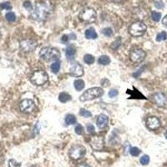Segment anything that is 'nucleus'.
Wrapping results in <instances>:
<instances>
[{
    "instance_id": "32",
    "label": "nucleus",
    "mask_w": 167,
    "mask_h": 167,
    "mask_svg": "<svg viewBox=\"0 0 167 167\" xmlns=\"http://www.w3.org/2000/svg\"><path fill=\"white\" fill-rule=\"evenodd\" d=\"M149 162H150V157H149L147 155H143V156L140 158V163H141V165H143V166L148 165Z\"/></svg>"
},
{
    "instance_id": "16",
    "label": "nucleus",
    "mask_w": 167,
    "mask_h": 167,
    "mask_svg": "<svg viewBox=\"0 0 167 167\" xmlns=\"http://www.w3.org/2000/svg\"><path fill=\"white\" fill-rule=\"evenodd\" d=\"M76 54V49L74 48V46H69L68 48H66V51H65V55L66 58L69 61H73L74 59V56Z\"/></svg>"
},
{
    "instance_id": "35",
    "label": "nucleus",
    "mask_w": 167,
    "mask_h": 167,
    "mask_svg": "<svg viewBox=\"0 0 167 167\" xmlns=\"http://www.w3.org/2000/svg\"><path fill=\"white\" fill-rule=\"evenodd\" d=\"M118 94H119V92H118V90L117 89H111V90H110V92H109V96L110 97V98H114V97H115V96L118 95Z\"/></svg>"
},
{
    "instance_id": "24",
    "label": "nucleus",
    "mask_w": 167,
    "mask_h": 167,
    "mask_svg": "<svg viewBox=\"0 0 167 167\" xmlns=\"http://www.w3.org/2000/svg\"><path fill=\"white\" fill-rule=\"evenodd\" d=\"M95 57L92 55H85L84 57V61L87 64H92L95 63Z\"/></svg>"
},
{
    "instance_id": "13",
    "label": "nucleus",
    "mask_w": 167,
    "mask_h": 167,
    "mask_svg": "<svg viewBox=\"0 0 167 167\" xmlns=\"http://www.w3.org/2000/svg\"><path fill=\"white\" fill-rule=\"evenodd\" d=\"M69 73L73 77H80L84 74V69L81 64L75 62L70 68Z\"/></svg>"
},
{
    "instance_id": "11",
    "label": "nucleus",
    "mask_w": 167,
    "mask_h": 167,
    "mask_svg": "<svg viewBox=\"0 0 167 167\" xmlns=\"http://www.w3.org/2000/svg\"><path fill=\"white\" fill-rule=\"evenodd\" d=\"M19 108L24 113H31L35 109V103L33 100L24 99L19 104Z\"/></svg>"
},
{
    "instance_id": "23",
    "label": "nucleus",
    "mask_w": 167,
    "mask_h": 167,
    "mask_svg": "<svg viewBox=\"0 0 167 167\" xmlns=\"http://www.w3.org/2000/svg\"><path fill=\"white\" fill-rule=\"evenodd\" d=\"M76 40V35H75V34H74V33H70V34H69V35L64 34V35L62 36V38H61V41H62L64 44L68 43L70 40Z\"/></svg>"
},
{
    "instance_id": "6",
    "label": "nucleus",
    "mask_w": 167,
    "mask_h": 167,
    "mask_svg": "<svg viewBox=\"0 0 167 167\" xmlns=\"http://www.w3.org/2000/svg\"><path fill=\"white\" fill-rule=\"evenodd\" d=\"M80 18L85 22L93 23L95 22L97 18V14L95 10L91 8H84L80 14Z\"/></svg>"
},
{
    "instance_id": "4",
    "label": "nucleus",
    "mask_w": 167,
    "mask_h": 167,
    "mask_svg": "<svg viewBox=\"0 0 167 167\" xmlns=\"http://www.w3.org/2000/svg\"><path fill=\"white\" fill-rule=\"evenodd\" d=\"M48 80V76L47 73L44 70H37L32 74L30 81L33 85L37 86H41L44 85Z\"/></svg>"
},
{
    "instance_id": "46",
    "label": "nucleus",
    "mask_w": 167,
    "mask_h": 167,
    "mask_svg": "<svg viewBox=\"0 0 167 167\" xmlns=\"http://www.w3.org/2000/svg\"><path fill=\"white\" fill-rule=\"evenodd\" d=\"M30 167H34V166H30Z\"/></svg>"
},
{
    "instance_id": "28",
    "label": "nucleus",
    "mask_w": 167,
    "mask_h": 167,
    "mask_svg": "<svg viewBox=\"0 0 167 167\" xmlns=\"http://www.w3.org/2000/svg\"><path fill=\"white\" fill-rule=\"evenodd\" d=\"M130 153L132 156H138L140 154V150L137 147H132V148H130Z\"/></svg>"
},
{
    "instance_id": "7",
    "label": "nucleus",
    "mask_w": 167,
    "mask_h": 167,
    "mask_svg": "<svg viewBox=\"0 0 167 167\" xmlns=\"http://www.w3.org/2000/svg\"><path fill=\"white\" fill-rule=\"evenodd\" d=\"M69 155L72 160H77L85 155V148L80 145H74L70 148Z\"/></svg>"
},
{
    "instance_id": "17",
    "label": "nucleus",
    "mask_w": 167,
    "mask_h": 167,
    "mask_svg": "<svg viewBox=\"0 0 167 167\" xmlns=\"http://www.w3.org/2000/svg\"><path fill=\"white\" fill-rule=\"evenodd\" d=\"M85 37L89 40H95L98 37V34L94 28H89L85 31Z\"/></svg>"
},
{
    "instance_id": "3",
    "label": "nucleus",
    "mask_w": 167,
    "mask_h": 167,
    "mask_svg": "<svg viewBox=\"0 0 167 167\" xmlns=\"http://www.w3.org/2000/svg\"><path fill=\"white\" fill-rule=\"evenodd\" d=\"M104 90L100 87L90 88L87 90H85L80 97V100L82 102L93 100L95 99L100 98V96L103 95Z\"/></svg>"
},
{
    "instance_id": "34",
    "label": "nucleus",
    "mask_w": 167,
    "mask_h": 167,
    "mask_svg": "<svg viewBox=\"0 0 167 167\" xmlns=\"http://www.w3.org/2000/svg\"><path fill=\"white\" fill-rule=\"evenodd\" d=\"M0 7H1V8H3V9H7V10H9V9L12 8V6H11L10 3H8V2H5V3H1Z\"/></svg>"
},
{
    "instance_id": "33",
    "label": "nucleus",
    "mask_w": 167,
    "mask_h": 167,
    "mask_svg": "<svg viewBox=\"0 0 167 167\" xmlns=\"http://www.w3.org/2000/svg\"><path fill=\"white\" fill-rule=\"evenodd\" d=\"M74 132L77 135H82L84 133V128L81 125H77L75 128H74Z\"/></svg>"
},
{
    "instance_id": "37",
    "label": "nucleus",
    "mask_w": 167,
    "mask_h": 167,
    "mask_svg": "<svg viewBox=\"0 0 167 167\" xmlns=\"http://www.w3.org/2000/svg\"><path fill=\"white\" fill-rule=\"evenodd\" d=\"M24 7L25 8H27V9H29V10H31V9H33L32 3H31L29 1H26V2H24Z\"/></svg>"
},
{
    "instance_id": "27",
    "label": "nucleus",
    "mask_w": 167,
    "mask_h": 167,
    "mask_svg": "<svg viewBox=\"0 0 167 167\" xmlns=\"http://www.w3.org/2000/svg\"><path fill=\"white\" fill-rule=\"evenodd\" d=\"M80 115L83 117H85V118H89V117H91L92 116V114L91 112L85 109H81L80 111Z\"/></svg>"
},
{
    "instance_id": "36",
    "label": "nucleus",
    "mask_w": 167,
    "mask_h": 167,
    "mask_svg": "<svg viewBox=\"0 0 167 167\" xmlns=\"http://www.w3.org/2000/svg\"><path fill=\"white\" fill-rule=\"evenodd\" d=\"M155 8H158V9H161V8H164L165 4H164V3L162 1H156L155 3Z\"/></svg>"
},
{
    "instance_id": "12",
    "label": "nucleus",
    "mask_w": 167,
    "mask_h": 167,
    "mask_svg": "<svg viewBox=\"0 0 167 167\" xmlns=\"http://www.w3.org/2000/svg\"><path fill=\"white\" fill-rule=\"evenodd\" d=\"M153 100L159 107H165L167 105V96L162 92H157L153 95Z\"/></svg>"
},
{
    "instance_id": "44",
    "label": "nucleus",
    "mask_w": 167,
    "mask_h": 167,
    "mask_svg": "<svg viewBox=\"0 0 167 167\" xmlns=\"http://www.w3.org/2000/svg\"><path fill=\"white\" fill-rule=\"evenodd\" d=\"M165 135H166V138L167 139V130H166V134H165Z\"/></svg>"
},
{
    "instance_id": "38",
    "label": "nucleus",
    "mask_w": 167,
    "mask_h": 167,
    "mask_svg": "<svg viewBox=\"0 0 167 167\" xmlns=\"http://www.w3.org/2000/svg\"><path fill=\"white\" fill-rule=\"evenodd\" d=\"M86 129H87L88 133H90V134L95 133V127H94L93 125H88L86 126Z\"/></svg>"
},
{
    "instance_id": "2",
    "label": "nucleus",
    "mask_w": 167,
    "mask_h": 167,
    "mask_svg": "<svg viewBox=\"0 0 167 167\" xmlns=\"http://www.w3.org/2000/svg\"><path fill=\"white\" fill-rule=\"evenodd\" d=\"M40 55L42 59L45 61H59L60 59V53L57 48L52 47H44L40 52Z\"/></svg>"
},
{
    "instance_id": "19",
    "label": "nucleus",
    "mask_w": 167,
    "mask_h": 167,
    "mask_svg": "<svg viewBox=\"0 0 167 167\" xmlns=\"http://www.w3.org/2000/svg\"><path fill=\"white\" fill-rule=\"evenodd\" d=\"M74 86L75 89L77 91H81L85 86V81L82 80H76L74 81Z\"/></svg>"
},
{
    "instance_id": "5",
    "label": "nucleus",
    "mask_w": 167,
    "mask_h": 167,
    "mask_svg": "<svg viewBox=\"0 0 167 167\" xmlns=\"http://www.w3.org/2000/svg\"><path fill=\"white\" fill-rule=\"evenodd\" d=\"M145 31L146 26L140 21L135 22L129 27V33L134 37H140L145 33Z\"/></svg>"
},
{
    "instance_id": "43",
    "label": "nucleus",
    "mask_w": 167,
    "mask_h": 167,
    "mask_svg": "<svg viewBox=\"0 0 167 167\" xmlns=\"http://www.w3.org/2000/svg\"><path fill=\"white\" fill-rule=\"evenodd\" d=\"M112 1H114V2H115V3H120V2H122L123 0H112Z\"/></svg>"
},
{
    "instance_id": "30",
    "label": "nucleus",
    "mask_w": 167,
    "mask_h": 167,
    "mask_svg": "<svg viewBox=\"0 0 167 167\" xmlns=\"http://www.w3.org/2000/svg\"><path fill=\"white\" fill-rule=\"evenodd\" d=\"M6 19L8 20V22H14L16 19V16L13 12H9L6 14Z\"/></svg>"
},
{
    "instance_id": "15",
    "label": "nucleus",
    "mask_w": 167,
    "mask_h": 167,
    "mask_svg": "<svg viewBox=\"0 0 167 167\" xmlns=\"http://www.w3.org/2000/svg\"><path fill=\"white\" fill-rule=\"evenodd\" d=\"M108 122H109V118L105 115H100L97 119L96 125L100 130H104L108 125Z\"/></svg>"
},
{
    "instance_id": "10",
    "label": "nucleus",
    "mask_w": 167,
    "mask_h": 167,
    "mask_svg": "<svg viewBox=\"0 0 167 167\" xmlns=\"http://www.w3.org/2000/svg\"><path fill=\"white\" fill-rule=\"evenodd\" d=\"M89 144L93 150L97 151H102L104 148V138L100 135H95L91 137L89 140Z\"/></svg>"
},
{
    "instance_id": "29",
    "label": "nucleus",
    "mask_w": 167,
    "mask_h": 167,
    "mask_svg": "<svg viewBox=\"0 0 167 167\" xmlns=\"http://www.w3.org/2000/svg\"><path fill=\"white\" fill-rule=\"evenodd\" d=\"M102 33L106 37H110L113 34V30L111 28H104L102 30Z\"/></svg>"
},
{
    "instance_id": "9",
    "label": "nucleus",
    "mask_w": 167,
    "mask_h": 167,
    "mask_svg": "<svg viewBox=\"0 0 167 167\" xmlns=\"http://www.w3.org/2000/svg\"><path fill=\"white\" fill-rule=\"evenodd\" d=\"M37 47V43L34 40L26 39L20 42V49L25 53H30Z\"/></svg>"
},
{
    "instance_id": "45",
    "label": "nucleus",
    "mask_w": 167,
    "mask_h": 167,
    "mask_svg": "<svg viewBox=\"0 0 167 167\" xmlns=\"http://www.w3.org/2000/svg\"><path fill=\"white\" fill-rule=\"evenodd\" d=\"M0 40H1V33H0Z\"/></svg>"
},
{
    "instance_id": "20",
    "label": "nucleus",
    "mask_w": 167,
    "mask_h": 167,
    "mask_svg": "<svg viewBox=\"0 0 167 167\" xmlns=\"http://www.w3.org/2000/svg\"><path fill=\"white\" fill-rule=\"evenodd\" d=\"M98 63L101 65H107L110 63V57L107 55H102L100 56L98 59Z\"/></svg>"
},
{
    "instance_id": "21",
    "label": "nucleus",
    "mask_w": 167,
    "mask_h": 167,
    "mask_svg": "<svg viewBox=\"0 0 167 167\" xmlns=\"http://www.w3.org/2000/svg\"><path fill=\"white\" fill-rule=\"evenodd\" d=\"M77 119H76V117L74 115H67L66 117H65V123L67 125H74L76 123Z\"/></svg>"
},
{
    "instance_id": "8",
    "label": "nucleus",
    "mask_w": 167,
    "mask_h": 167,
    "mask_svg": "<svg viewBox=\"0 0 167 167\" xmlns=\"http://www.w3.org/2000/svg\"><path fill=\"white\" fill-rule=\"evenodd\" d=\"M145 52L139 48H133L130 53V59L133 63H141L145 59Z\"/></svg>"
},
{
    "instance_id": "18",
    "label": "nucleus",
    "mask_w": 167,
    "mask_h": 167,
    "mask_svg": "<svg viewBox=\"0 0 167 167\" xmlns=\"http://www.w3.org/2000/svg\"><path fill=\"white\" fill-rule=\"evenodd\" d=\"M71 99L72 98L70 95H69V94L66 93V92H62V93H60L59 95V100L61 103H67V102L70 101Z\"/></svg>"
},
{
    "instance_id": "39",
    "label": "nucleus",
    "mask_w": 167,
    "mask_h": 167,
    "mask_svg": "<svg viewBox=\"0 0 167 167\" xmlns=\"http://www.w3.org/2000/svg\"><path fill=\"white\" fill-rule=\"evenodd\" d=\"M40 123H37V124L35 125V126H34V129H33V133H34L35 135H37V134L40 132Z\"/></svg>"
},
{
    "instance_id": "1",
    "label": "nucleus",
    "mask_w": 167,
    "mask_h": 167,
    "mask_svg": "<svg viewBox=\"0 0 167 167\" xmlns=\"http://www.w3.org/2000/svg\"><path fill=\"white\" fill-rule=\"evenodd\" d=\"M50 14V8L46 3H37L31 13V17L38 21L45 20Z\"/></svg>"
},
{
    "instance_id": "42",
    "label": "nucleus",
    "mask_w": 167,
    "mask_h": 167,
    "mask_svg": "<svg viewBox=\"0 0 167 167\" xmlns=\"http://www.w3.org/2000/svg\"><path fill=\"white\" fill-rule=\"evenodd\" d=\"M77 167H89V166L87 165V164H85V163H83V164H80V165H78Z\"/></svg>"
},
{
    "instance_id": "26",
    "label": "nucleus",
    "mask_w": 167,
    "mask_h": 167,
    "mask_svg": "<svg viewBox=\"0 0 167 167\" xmlns=\"http://www.w3.org/2000/svg\"><path fill=\"white\" fill-rule=\"evenodd\" d=\"M151 17H152V19H153L155 22H159L160 18H161V14L156 12V11H153V12H152V14H151Z\"/></svg>"
},
{
    "instance_id": "31",
    "label": "nucleus",
    "mask_w": 167,
    "mask_h": 167,
    "mask_svg": "<svg viewBox=\"0 0 167 167\" xmlns=\"http://www.w3.org/2000/svg\"><path fill=\"white\" fill-rule=\"evenodd\" d=\"M8 167H21V164L17 162L15 160L11 159L8 160Z\"/></svg>"
},
{
    "instance_id": "14",
    "label": "nucleus",
    "mask_w": 167,
    "mask_h": 167,
    "mask_svg": "<svg viewBox=\"0 0 167 167\" xmlns=\"http://www.w3.org/2000/svg\"><path fill=\"white\" fill-rule=\"evenodd\" d=\"M146 125L150 130H157L160 126V121L155 116H151L146 119Z\"/></svg>"
},
{
    "instance_id": "22",
    "label": "nucleus",
    "mask_w": 167,
    "mask_h": 167,
    "mask_svg": "<svg viewBox=\"0 0 167 167\" xmlns=\"http://www.w3.org/2000/svg\"><path fill=\"white\" fill-rule=\"evenodd\" d=\"M51 71L54 74H58L59 71L60 70V62L59 61H55L51 64Z\"/></svg>"
},
{
    "instance_id": "41",
    "label": "nucleus",
    "mask_w": 167,
    "mask_h": 167,
    "mask_svg": "<svg viewBox=\"0 0 167 167\" xmlns=\"http://www.w3.org/2000/svg\"><path fill=\"white\" fill-rule=\"evenodd\" d=\"M162 24H163L164 26H166L167 28V15L164 17V18L162 19Z\"/></svg>"
},
{
    "instance_id": "25",
    "label": "nucleus",
    "mask_w": 167,
    "mask_h": 167,
    "mask_svg": "<svg viewBox=\"0 0 167 167\" xmlns=\"http://www.w3.org/2000/svg\"><path fill=\"white\" fill-rule=\"evenodd\" d=\"M167 39V33L165 31H162V32L159 33L156 36V41L158 42H161V41H164Z\"/></svg>"
},
{
    "instance_id": "40",
    "label": "nucleus",
    "mask_w": 167,
    "mask_h": 167,
    "mask_svg": "<svg viewBox=\"0 0 167 167\" xmlns=\"http://www.w3.org/2000/svg\"><path fill=\"white\" fill-rule=\"evenodd\" d=\"M130 144L126 143V145H125V154H127L128 151H130Z\"/></svg>"
}]
</instances>
